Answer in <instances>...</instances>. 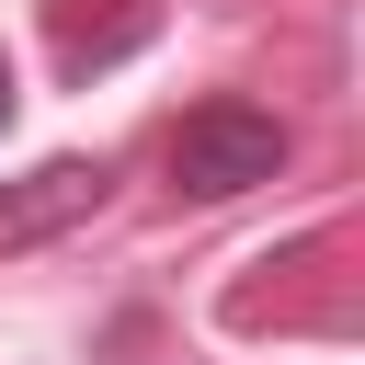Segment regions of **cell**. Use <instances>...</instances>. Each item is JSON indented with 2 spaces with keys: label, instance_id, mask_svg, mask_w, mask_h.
<instances>
[{
  "label": "cell",
  "instance_id": "obj_1",
  "mask_svg": "<svg viewBox=\"0 0 365 365\" xmlns=\"http://www.w3.org/2000/svg\"><path fill=\"white\" fill-rule=\"evenodd\" d=\"M285 171V125L262 114V103H194L182 125H171V182L194 194V205H228V194H251V182H274Z\"/></svg>",
  "mask_w": 365,
  "mask_h": 365
},
{
  "label": "cell",
  "instance_id": "obj_2",
  "mask_svg": "<svg viewBox=\"0 0 365 365\" xmlns=\"http://www.w3.org/2000/svg\"><path fill=\"white\" fill-rule=\"evenodd\" d=\"M103 160H34L23 182H0V251H34V240H57V228H80L91 205H103Z\"/></svg>",
  "mask_w": 365,
  "mask_h": 365
},
{
  "label": "cell",
  "instance_id": "obj_3",
  "mask_svg": "<svg viewBox=\"0 0 365 365\" xmlns=\"http://www.w3.org/2000/svg\"><path fill=\"white\" fill-rule=\"evenodd\" d=\"M148 46V11L125 0V11H80V0H57V57L68 68H114V57H137Z\"/></svg>",
  "mask_w": 365,
  "mask_h": 365
},
{
  "label": "cell",
  "instance_id": "obj_4",
  "mask_svg": "<svg viewBox=\"0 0 365 365\" xmlns=\"http://www.w3.org/2000/svg\"><path fill=\"white\" fill-rule=\"evenodd\" d=\"M11 103H23V91H11V57H0V125H11Z\"/></svg>",
  "mask_w": 365,
  "mask_h": 365
}]
</instances>
